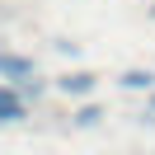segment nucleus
I'll return each mask as SVG.
<instances>
[{
    "instance_id": "nucleus-1",
    "label": "nucleus",
    "mask_w": 155,
    "mask_h": 155,
    "mask_svg": "<svg viewBox=\"0 0 155 155\" xmlns=\"http://www.w3.org/2000/svg\"><path fill=\"white\" fill-rule=\"evenodd\" d=\"M24 113V104H19V94H10V89H0V122H14V117Z\"/></svg>"
},
{
    "instance_id": "nucleus-2",
    "label": "nucleus",
    "mask_w": 155,
    "mask_h": 155,
    "mask_svg": "<svg viewBox=\"0 0 155 155\" xmlns=\"http://www.w3.org/2000/svg\"><path fill=\"white\" fill-rule=\"evenodd\" d=\"M89 85H94V75H66V80H61V89H66V94H85Z\"/></svg>"
},
{
    "instance_id": "nucleus-3",
    "label": "nucleus",
    "mask_w": 155,
    "mask_h": 155,
    "mask_svg": "<svg viewBox=\"0 0 155 155\" xmlns=\"http://www.w3.org/2000/svg\"><path fill=\"white\" fill-rule=\"evenodd\" d=\"M122 85H127V89H150L155 80L146 75V71H127V75H122Z\"/></svg>"
}]
</instances>
